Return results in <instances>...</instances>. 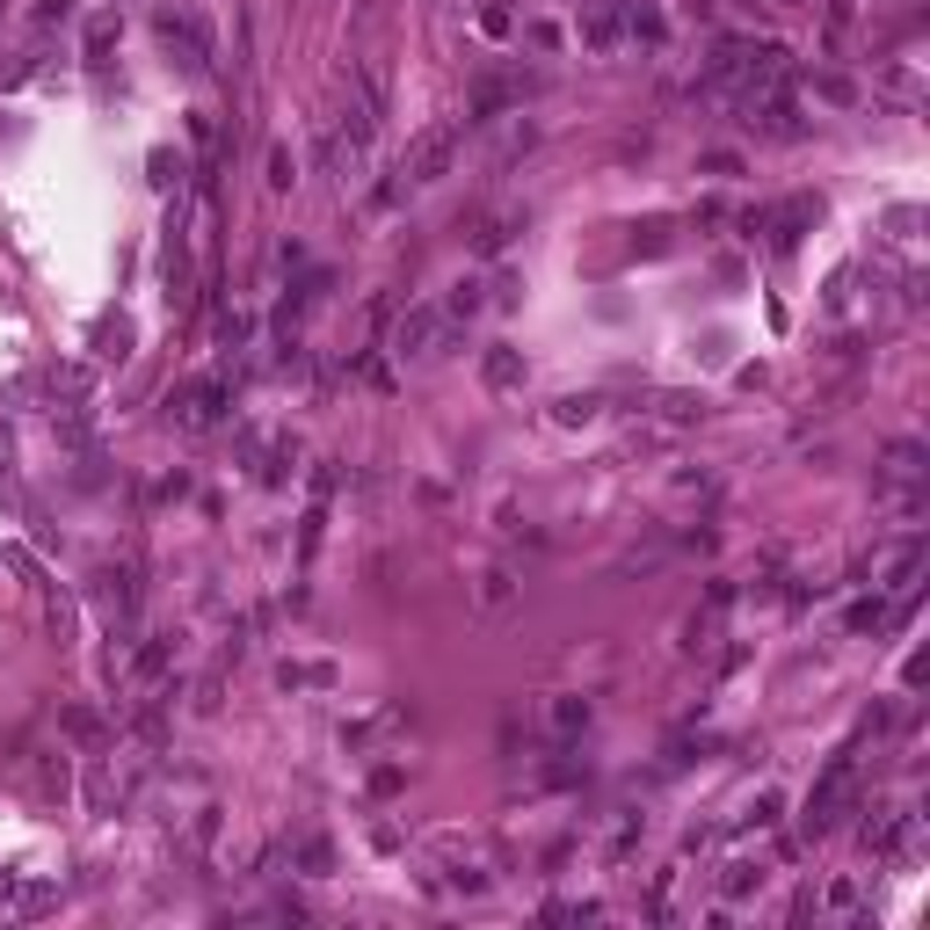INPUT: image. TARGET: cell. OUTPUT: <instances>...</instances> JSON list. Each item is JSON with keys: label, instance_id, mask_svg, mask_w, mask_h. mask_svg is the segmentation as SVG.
<instances>
[{"label": "cell", "instance_id": "obj_15", "mask_svg": "<svg viewBox=\"0 0 930 930\" xmlns=\"http://www.w3.org/2000/svg\"><path fill=\"white\" fill-rule=\"evenodd\" d=\"M276 684H284V691H327V684H335V669H327V662H284Z\"/></svg>", "mask_w": 930, "mask_h": 930}, {"label": "cell", "instance_id": "obj_28", "mask_svg": "<svg viewBox=\"0 0 930 930\" xmlns=\"http://www.w3.org/2000/svg\"><path fill=\"white\" fill-rule=\"evenodd\" d=\"M109 45H117V22H109V16H102V22H88V59H102Z\"/></svg>", "mask_w": 930, "mask_h": 930}, {"label": "cell", "instance_id": "obj_1", "mask_svg": "<svg viewBox=\"0 0 930 930\" xmlns=\"http://www.w3.org/2000/svg\"><path fill=\"white\" fill-rule=\"evenodd\" d=\"M785 80V45H719L713 51V74H705V88H727V95H763Z\"/></svg>", "mask_w": 930, "mask_h": 930}, {"label": "cell", "instance_id": "obj_20", "mask_svg": "<svg viewBox=\"0 0 930 930\" xmlns=\"http://www.w3.org/2000/svg\"><path fill=\"white\" fill-rule=\"evenodd\" d=\"M30 779H37V793H45V800H66V756H37Z\"/></svg>", "mask_w": 930, "mask_h": 930}, {"label": "cell", "instance_id": "obj_24", "mask_svg": "<svg viewBox=\"0 0 930 930\" xmlns=\"http://www.w3.org/2000/svg\"><path fill=\"white\" fill-rule=\"evenodd\" d=\"M466 313H480V284H473V276H466V284L443 298V321H466Z\"/></svg>", "mask_w": 930, "mask_h": 930}, {"label": "cell", "instance_id": "obj_13", "mask_svg": "<svg viewBox=\"0 0 930 930\" xmlns=\"http://www.w3.org/2000/svg\"><path fill=\"white\" fill-rule=\"evenodd\" d=\"M546 719H552V734H560V742H575V734L589 727V698H575V691H560Z\"/></svg>", "mask_w": 930, "mask_h": 930}, {"label": "cell", "instance_id": "obj_6", "mask_svg": "<svg viewBox=\"0 0 930 930\" xmlns=\"http://www.w3.org/2000/svg\"><path fill=\"white\" fill-rule=\"evenodd\" d=\"M175 422L183 429H218L226 422V379H197L175 393Z\"/></svg>", "mask_w": 930, "mask_h": 930}, {"label": "cell", "instance_id": "obj_22", "mask_svg": "<svg viewBox=\"0 0 930 930\" xmlns=\"http://www.w3.org/2000/svg\"><path fill=\"white\" fill-rule=\"evenodd\" d=\"M218 342H226V350H241V342H255V313H241V305H233L226 321H218Z\"/></svg>", "mask_w": 930, "mask_h": 930}, {"label": "cell", "instance_id": "obj_17", "mask_svg": "<svg viewBox=\"0 0 930 930\" xmlns=\"http://www.w3.org/2000/svg\"><path fill=\"white\" fill-rule=\"evenodd\" d=\"M843 626H851V633H880V626H894V604H887V596H865V604L843 610Z\"/></svg>", "mask_w": 930, "mask_h": 930}, {"label": "cell", "instance_id": "obj_14", "mask_svg": "<svg viewBox=\"0 0 930 930\" xmlns=\"http://www.w3.org/2000/svg\"><path fill=\"white\" fill-rule=\"evenodd\" d=\"M95 393V371L88 364H59L51 371V400H66V408H80V400Z\"/></svg>", "mask_w": 930, "mask_h": 930}, {"label": "cell", "instance_id": "obj_16", "mask_svg": "<svg viewBox=\"0 0 930 930\" xmlns=\"http://www.w3.org/2000/svg\"><path fill=\"white\" fill-rule=\"evenodd\" d=\"M756 887H763V858H734V865L719 872V894H727V901L756 894Z\"/></svg>", "mask_w": 930, "mask_h": 930}, {"label": "cell", "instance_id": "obj_23", "mask_svg": "<svg viewBox=\"0 0 930 930\" xmlns=\"http://www.w3.org/2000/svg\"><path fill=\"white\" fill-rule=\"evenodd\" d=\"M509 233H517V218H488V226L473 233V247H480V255H502V247H509Z\"/></svg>", "mask_w": 930, "mask_h": 930}, {"label": "cell", "instance_id": "obj_4", "mask_svg": "<svg viewBox=\"0 0 930 930\" xmlns=\"http://www.w3.org/2000/svg\"><path fill=\"white\" fill-rule=\"evenodd\" d=\"M153 37L175 51L183 74H212V30H204L189 8H153Z\"/></svg>", "mask_w": 930, "mask_h": 930}, {"label": "cell", "instance_id": "obj_29", "mask_svg": "<svg viewBox=\"0 0 930 930\" xmlns=\"http://www.w3.org/2000/svg\"><path fill=\"white\" fill-rule=\"evenodd\" d=\"M596 408H604V400H596V393H575V400H560V422H589Z\"/></svg>", "mask_w": 930, "mask_h": 930}, {"label": "cell", "instance_id": "obj_25", "mask_svg": "<svg viewBox=\"0 0 930 930\" xmlns=\"http://www.w3.org/2000/svg\"><path fill=\"white\" fill-rule=\"evenodd\" d=\"M822 909H829V916H851V909H858V880H836V887L822 894Z\"/></svg>", "mask_w": 930, "mask_h": 930}, {"label": "cell", "instance_id": "obj_12", "mask_svg": "<svg viewBox=\"0 0 930 930\" xmlns=\"http://www.w3.org/2000/svg\"><path fill=\"white\" fill-rule=\"evenodd\" d=\"M291 865H298L305 880H327V872H335V843H327V836H298V843H291Z\"/></svg>", "mask_w": 930, "mask_h": 930}, {"label": "cell", "instance_id": "obj_30", "mask_svg": "<svg viewBox=\"0 0 930 930\" xmlns=\"http://www.w3.org/2000/svg\"><path fill=\"white\" fill-rule=\"evenodd\" d=\"M480 30H488V37H509V8H502V0H488V8H480Z\"/></svg>", "mask_w": 930, "mask_h": 930}, {"label": "cell", "instance_id": "obj_9", "mask_svg": "<svg viewBox=\"0 0 930 930\" xmlns=\"http://www.w3.org/2000/svg\"><path fill=\"white\" fill-rule=\"evenodd\" d=\"M618 37H626V8H610V0H604V8L581 16V45H589V51H610Z\"/></svg>", "mask_w": 930, "mask_h": 930}, {"label": "cell", "instance_id": "obj_2", "mask_svg": "<svg viewBox=\"0 0 930 930\" xmlns=\"http://www.w3.org/2000/svg\"><path fill=\"white\" fill-rule=\"evenodd\" d=\"M851 800H858V763H851V748H843L836 763H829L822 779H814V793H807V814H800V829L807 836H829V829L851 814Z\"/></svg>", "mask_w": 930, "mask_h": 930}, {"label": "cell", "instance_id": "obj_18", "mask_svg": "<svg viewBox=\"0 0 930 930\" xmlns=\"http://www.w3.org/2000/svg\"><path fill=\"white\" fill-rule=\"evenodd\" d=\"M102 604H109V618H131V610H138V581L124 575V567H117V575H102Z\"/></svg>", "mask_w": 930, "mask_h": 930}, {"label": "cell", "instance_id": "obj_31", "mask_svg": "<svg viewBox=\"0 0 930 930\" xmlns=\"http://www.w3.org/2000/svg\"><path fill=\"white\" fill-rule=\"evenodd\" d=\"M523 37H531L538 51H560V30H552V22H523Z\"/></svg>", "mask_w": 930, "mask_h": 930}, {"label": "cell", "instance_id": "obj_11", "mask_svg": "<svg viewBox=\"0 0 930 930\" xmlns=\"http://www.w3.org/2000/svg\"><path fill=\"white\" fill-rule=\"evenodd\" d=\"M480 379H488L495 393H509V385H523V356L509 350V342H495V350L480 356Z\"/></svg>", "mask_w": 930, "mask_h": 930}, {"label": "cell", "instance_id": "obj_5", "mask_svg": "<svg viewBox=\"0 0 930 930\" xmlns=\"http://www.w3.org/2000/svg\"><path fill=\"white\" fill-rule=\"evenodd\" d=\"M523 95H538V80H531V74H480V80H473V95H466V124L502 117V109H509V102H523Z\"/></svg>", "mask_w": 930, "mask_h": 930}, {"label": "cell", "instance_id": "obj_10", "mask_svg": "<svg viewBox=\"0 0 930 930\" xmlns=\"http://www.w3.org/2000/svg\"><path fill=\"white\" fill-rule=\"evenodd\" d=\"M168 662H175V640H168V633H153V640L131 655V684H138V691L160 684V676H168Z\"/></svg>", "mask_w": 930, "mask_h": 930}, {"label": "cell", "instance_id": "obj_21", "mask_svg": "<svg viewBox=\"0 0 930 930\" xmlns=\"http://www.w3.org/2000/svg\"><path fill=\"white\" fill-rule=\"evenodd\" d=\"M807 88L822 95V102H836V109H851V102H858V88H851V80H843V74H814Z\"/></svg>", "mask_w": 930, "mask_h": 930}, {"label": "cell", "instance_id": "obj_27", "mask_svg": "<svg viewBox=\"0 0 930 930\" xmlns=\"http://www.w3.org/2000/svg\"><path fill=\"white\" fill-rule=\"evenodd\" d=\"M66 727H74V734H80V742H102V719H95V713H88V705H74V713H66Z\"/></svg>", "mask_w": 930, "mask_h": 930}, {"label": "cell", "instance_id": "obj_19", "mask_svg": "<svg viewBox=\"0 0 930 930\" xmlns=\"http://www.w3.org/2000/svg\"><path fill=\"white\" fill-rule=\"evenodd\" d=\"M626 30H633V37H647V45H662V37H669V22H662L655 0H633V8H626Z\"/></svg>", "mask_w": 930, "mask_h": 930}, {"label": "cell", "instance_id": "obj_7", "mask_svg": "<svg viewBox=\"0 0 930 930\" xmlns=\"http://www.w3.org/2000/svg\"><path fill=\"white\" fill-rule=\"evenodd\" d=\"M923 473H930V451L916 437H894L880 451V480H887V488H923Z\"/></svg>", "mask_w": 930, "mask_h": 930}, {"label": "cell", "instance_id": "obj_8", "mask_svg": "<svg viewBox=\"0 0 930 930\" xmlns=\"http://www.w3.org/2000/svg\"><path fill=\"white\" fill-rule=\"evenodd\" d=\"M443 342V305H414V313H400V327H393V350L400 356H429Z\"/></svg>", "mask_w": 930, "mask_h": 930}, {"label": "cell", "instance_id": "obj_26", "mask_svg": "<svg viewBox=\"0 0 930 930\" xmlns=\"http://www.w3.org/2000/svg\"><path fill=\"white\" fill-rule=\"evenodd\" d=\"M291 183H298V160L276 146V153H270V189H291Z\"/></svg>", "mask_w": 930, "mask_h": 930}, {"label": "cell", "instance_id": "obj_3", "mask_svg": "<svg viewBox=\"0 0 930 930\" xmlns=\"http://www.w3.org/2000/svg\"><path fill=\"white\" fill-rule=\"evenodd\" d=\"M458 146H466V124H429V131L408 138V153H400V175L408 183H443L458 160Z\"/></svg>", "mask_w": 930, "mask_h": 930}, {"label": "cell", "instance_id": "obj_32", "mask_svg": "<svg viewBox=\"0 0 930 930\" xmlns=\"http://www.w3.org/2000/svg\"><path fill=\"white\" fill-rule=\"evenodd\" d=\"M74 16V0H45V8H37V22H66Z\"/></svg>", "mask_w": 930, "mask_h": 930}]
</instances>
